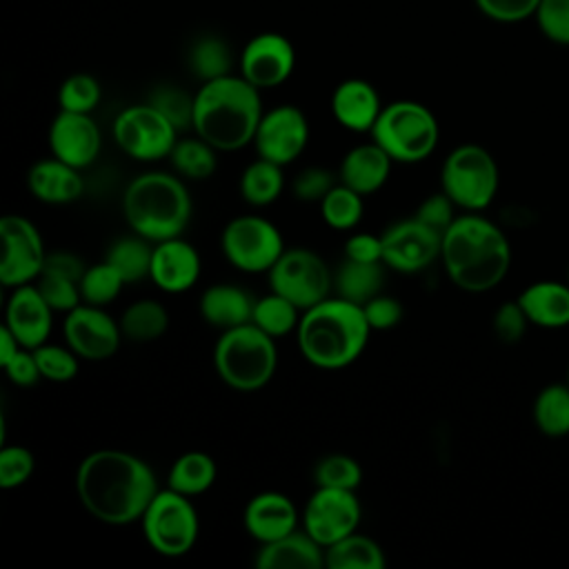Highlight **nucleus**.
Returning a JSON list of instances; mask_svg holds the SVG:
<instances>
[{"instance_id": "12", "label": "nucleus", "mask_w": 569, "mask_h": 569, "mask_svg": "<svg viewBox=\"0 0 569 569\" xmlns=\"http://www.w3.org/2000/svg\"><path fill=\"white\" fill-rule=\"evenodd\" d=\"M111 136L122 153L140 162L169 158L178 142V129L151 102L124 107L111 124Z\"/></svg>"}, {"instance_id": "49", "label": "nucleus", "mask_w": 569, "mask_h": 569, "mask_svg": "<svg viewBox=\"0 0 569 569\" xmlns=\"http://www.w3.org/2000/svg\"><path fill=\"white\" fill-rule=\"evenodd\" d=\"M336 184V176L325 167H305L291 180V193L300 202H320L331 187Z\"/></svg>"}, {"instance_id": "47", "label": "nucleus", "mask_w": 569, "mask_h": 569, "mask_svg": "<svg viewBox=\"0 0 569 569\" xmlns=\"http://www.w3.org/2000/svg\"><path fill=\"white\" fill-rule=\"evenodd\" d=\"M36 469V456L22 445H4L0 449V487L16 489L24 485Z\"/></svg>"}, {"instance_id": "39", "label": "nucleus", "mask_w": 569, "mask_h": 569, "mask_svg": "<svg viewBox=\"0 0 569 569\" xmlns=\"http://www.w3.org/2000/svg\"><path fill=\"white\" fill-rule=\"evenodd\" d=\"M320 218L327 227L336 231H351L360 224L365 213V202L358 191L342 184L340 180L331 187V191L318 202Z\"/></svg>"}, {"instance_id": "57", "label": "nucleus", "mask_w": 569, "mask_h": 569, "mask_svg": "<svg viewBox=\"0 0 569 569\" xmlns=\"http://www.w3.org/2000/svg\"><path fill=\"white\" fill-rule=\"evenodd\" d=\"M565 280H567V282H569V264H567V278H565Z\"/></svg>"}, {"instance_id": "33", "label": "nucleus", "mask_w": 569, "mask_h": 569, "mask_svg": "<svg viewBox=\"0 0 569 569\" xmlns=\"http://www.w3.org/2000/svg\"><path fill=\"white\" fill-rule=\"evenodd\" d=\"M240 196L247 204L251 207H269L273 204L282 189H284V173L282 167L258 158L253 162H249L242 173H240V182H238Z\"/></svg>"}, {"instance_id": "17", "label": "nucleus", "mask_w": 569, "mask_h": 569, "mask_svg": "<svg viewBox=\"0 0 569 569\" xmlns=\"http://www.w3.org/2000/svg\"><path fill=\"white\" fill-rule=\"evenodd\" d=\"M64 342L82 358L100 362L111 358L120 342L122 329L120 322L104 311V307L80 302L76 309L64 313L62 320Z\"/></svg>"}, {"instance_id": "23", "label": "nucleus", "mask_w": 569, "mask_h": 569, "mask_svg": "<svg viewBox=\"0 0 569 569\" xmlns=\"http://www.w3.org/2000/svg\"><path fill=\"white\" fill-rule=\"evenodd\" d=\"M382 102L378 96V89L362 80V78H349L342 80L329 100V109L333 120L353 133H369L382 111Z\"/></svg>"}, {"instance_id": "27", "label": "nucleus", "mask_w": 569, "mask_h": 569, "mask_svg": "<svg viewBox=\"0 0 569 569\" xmlns=\"http://www.w3.org/2000/svg\"><path fill=\"white\" fill-rule=\"evenodd\" d=\"M253 562L258 569H318L325 567V547L298 527L273 542L260 545Z\"/></svg>"}, {"instance_id": "42", "label": "nucleus", "mask_w": 569, "mask_h": 569, "mask_svg": "<svg viewBox=\"0 0 569 569\" xmlns=\"http://www.w3.org/2000/svg\"><path fill=\"white\" fill-rule=\"evenodd\" d=\"M102 89L91 73H71L58 89V104L62 111L91 113L100 102Z\"/></svg>"}, {"instance_id": "53", "label": "nucleus", "mask_w": 569, "mask_h": 569, "mask_svg": "<svg viewBox=\"0 0 569 569\" xmlns=\"http://www.w3.org/2000/svg\"><path fill=\"white\" fill-rule=\"evenodd\" d=\"M345 258L356 262H382V236L367 231L351 233L345 242Z\"/></svg>"}, {"instance_id": "22", "label": "nucleus", "mask_w": 569, "mask_h": 569, "mask_svg": "<svg viewBox=\"0 0 569 569\" xmlns=\"http://www.w3.org/2000/svg\"><path fill=\"white\" fill-rule=\"evenodd\" d=\"M300 522L296 502L282 491H260L249 498L242 511L244 531L260 545L296 531Z\"/></svg>"}, {"instance_id": "37", "label": "nucleus", "mask_w": 569, "mask_h": 569, "mask_svg": "<svg viewBox=\"0 0 569 569\" xmlns=\"http://www.w3.org/2000/svg\"><path fill=\"white\" fill-rule=\"evenodd\" d=\"M218 149H213L200 136L178 138L173 144L169 160L173 171L184 180H207L213 176L218 167Z\"/></svg>"}, {"instance_id": "15", "label": "nucleus", "mask_w": 569, "mask_h": 569, "mask_svg": "<svg viewBox=\"0 0 569 569\" xmlns=\"http://www.w3.org/2000/svg\"><path fill=\"white\" fill-rule=\"evenodd\" d=\"M382 262L398 273H420L440 260L442 233L416 216L387 227L382 233Z\"/></svg>"}, {"instance_id": "44", "label": "nucleus", "mask_w": 569, "mask_h": 569, "mask_svg": "<svg viewBox=\"0 0 569 569\" xmlns=\"http://www.w3.org/2000/svg\"><path fill=\"white\" fill-rule=\"evenodd\" d=\"M149 102L162 111L178 131L189 129L193 122V96L176 84H160L151 91Z\"/></svg>"}, {"instance_id": "10", "label": "nucleus", "mask_w": 569, "mask_h": 569, "mask_svg": "<svg viewBox=\"0 0 569 569\" xmlns=\"http://www.w3.org/2000/svg\"><path fill=\"white\" fill-rule=\"evenodd\" d=\"M220 249L233 269L242 273H267L287 247L280 229L271 220L247 213L224 224Z\"/></svg>"}, {"instance_id": "58", "label": "nucleus", "mask_w": 569, "mask_h": 569, "mask_svg": "<svg viewBox=\"0 0 569 569\" xmlns=\"http://www.w3.org/2000/svg\"><path fill=\"white\" fill-rule=\"evenodd\" d=\"M567 382H569V362H567Z\"/></svg>"}, {"instance_id": "19", "label": "nucleus", "mask_w": 569, "mask_h": 569, "mask_svg": "<svg viewBox=\"0 0 569 569\" xmlns=\"http://www.w3.org/2000/svg\"><path fill=\"white\" fill-rule=\"evenodd\" d=\"M47 142L53 158L82 171L96 162L102 147V133L91 113L60 109L49 124Z\"/></svg>"}, {"instance_id": "29", "label": "nucleus", "mask_w": 569, "mask_h": 569, "mask_svg": "<svg viewBox=\"0 0 569 569\" xmlns=\"http://www.w3.org/2000/svg\"><path fill=\"white\" fill-rule=\"evenodd\" d=\"M385 284V262H356L345 258L333 273V291L336 296L365 305L373 296L382 293Z\"/></svg>"}, {"instance_id": "51", "label": "nucleus", "mask_w": 569, "mask_h": 569, "mask_svg": "<svg viewBox=\"0 0 569 569\" xmlns=\"http://www.w3.org/2000/svg\"><path fill=\"white\" fill-rule=\"evenodd\" d=\"M478 11L496 22H522L533 18L540 0H473Z\"/></svg>"}, {"instance_id": "4", "label": "nucleus", "mask_w": 569, "mask_h": 569, "mask_svg": "<svg viewBox=\"0 0 569 569\" xmlns=\"http://www.w3.org/2000/svg\"><path fill=\"white\" fill-rule=\"evenodd\" d=\"M369 333L371 327L360 305L329 296L302 311L296 342L309 365L336 371L353 365L362 356Z\"/></svg>"}, {"instance_id": "6", "label": "nucleus", "mask_w": 569, "mask_h": 569, "mask_svg": "<svg viewBox=\"0 0 569 569\" xmlns=\"http://www.w3.org/2000/svg\"><path fill=\"white\" fill-rule=\"evenodd\" d=\"M213 367L227 387L236 391H258L276 373V338L253 322L224 329L213 347Z\"/></svg>"}, {"instance_id": "41", "label": "nucleus", "mask_w": 569, "mask_h": 569, "mask_svg": "<svg viewBox=\"0 0 569 569\" xmlns=\"http://www.w3.org/2000/svg\"><path fill=\"white\" fill-rule=\"evenodd\" d=\"M316 487H336L356 491L362 482V467L356 458L347 453L322 456L313 467Z\"/></svg>"}, {"instance_id": "2", "label": "nucleus", "mask_w": 569, "mask_h": 569, "mask_svg": "<svg viewBox=\"0 0 569 569\" xmlns=\"http://www.w3.org/2000/svg\"><path fill=\"white\" fill-rule=\"evenodd\" d=\"M440 262L447 278L467 293L496 289L511 269V242L500 224L465 211L442 233Z\"/></svg>"}, {"instance_id": "9", "label": "nucleus", "mask_w": 569, "mask_h": 569, "mask_svg": "<svg viewBox=\"0 0 569 569\" xmlns=\"http://www.w3.org/2000/svg\"><path fill=\"white\" fill-rule=\"evenodd\" d=\"M140 522L149 547L164 558H180L198 542L200 518L193 500L169 487L153 496Z\"/></svg>"}, {"instance_id": "7", "label": "nucleus", "mask_w": 569, "mask_h": 569, "mask_svg": "<svg viewBox=\"0 0 569 569\" xmlns=\"http://www.w3.org/2000/svg\"><path fill=\"white\" fill-rule=\"evenodd\" d=\"M369 136L393 162L416 164L427 160L438 147L440 127L427 104L396 100L382 107Z\"/></svg>"}, {"instance_id": "48", "label": "nucleus", "mask_w": 569, "mask_h": 569, "mask_svg": "<svg viewBox=\"0 0 569 569\" xmlns=\"http://www.w3.org/2000/svg\"><path fill=\"white\" fill-rule=\"evenodd\" d=\"M529 320L520 307L518 300H507L502 302L491 318V329L493 336L502 342V345H516L525 338L527 329H529Z\"/></svg>"}, {"instance_id": "40", "label": "nucleus", "mask_w": 569, "mask_h": 569, "mask_svg": "<svg viewBox=\"0 0 569 569\" xmlns=\"http://www.w3.org/2000/svg\"><path fill=\"white\" fill-rule=\"evenodd\" d=\"M124 284L127 282L118 273V269L113 264H109L107 260H102V262L87 267V271L82 273L80 296H82V302H87V305L107 307L109 302H113L120 296Z\"/></svg>"}, {"instance_id": "21", "label": "nucleus", "mask_w": 569, "mask_h": 569, "mask_svg": "<svg viewBox=\"0 0 569 569\" xmlns=\"http://www.w3.org/2000/svg\"><path fill=\"white\" fill-rule=\"evenodd\" d=\"M202 273L198 249L182 236L153 242L149 280L164 293L189 291Z\"/></svg>"}, {"instance_id": "34", "label": "nucleus", "mask_w": 569, "mask_h": 569, "mask_svg": "<svg viewBox=\"0 0 569 569\" xmlns=\"http://www.w3.org/2000/svg\"><path fill=\"white\" fill-rule=\"evenodd\" d=\"M122 336L131 342H153L164 336L169 327V313L160 300L140 298L133 300L120 316Z\"/></svg>"}, {"instance_id": "16", "label": "nucleus", "mask_w": 569, "mask_h": 569, "mask_svg": "<svg viewBox=\"0 0 569 569\" xmlns=\"http://www.w3.org/2000/svg\"><path fill=\"white\" fill-rule=\"evenodd\" d=\"M309 142V122L296 104H278L262 113L253 147L258 158L271 160L280 167L291 164L302 156Z\"/></svg>"}, {"instance_id": "1", "label": "nucleus", "mask_w": 569, "mask_h": 569, "mask_svg": "<svg viewBox=\"0 0 569 569\" xmlns=\"http://www.w3.org/2000/svg\"><path fill=\"white\" fill-rule=\"evenodd\" d=\"M160 491L156 471L136 453L96 449L76 471V493L89 516L104 525H131L142 518Z\"/></svg>"}, {"instance_id": "18", "label": "nucleus", "mask_w": 569, "mask_h": 569, "mask_svg": "<svg viewBox=\"0 0 569 569\" xmlns=\"http://www.w3.org/2000/svg\"><path fill=\"white\" fill-rule=\"evenodd\" d=\"M296 67V51L287 36L262 31L253 36L240 51L238 69L244 80L258 89H273L289 80Z\"/></svg>"}, {"instance_id": "14", "label": "nucleus", "mask_w": 569, "mask_h": 569, "mask_svg": "<svg viewBox=\"0 0 569 569\" xmlns=\"http://www.w3.org/2000/svg\"><path fill=\"white\" fill-rule=\"evenodd\" d=\"M362 507L351 489L316 487L302 509V529L325 549L358 531Z\"/></svg>"}, {"instance_id": "30", "label": "nucleus", "mask_w": 569, "mask_h": 569, "mask_svg": "<svg viewBox=\"0 0 569 569\" xmlns=\"http://www.w3.org/2000/svg\"><path fill=\"white\" fill-rule=\"evenodd\" d=\"M218 478L216 460L204 451H187L178 456L167 473V487L196 498L213 487Z\"/></svg>"}, {"instance_id": "35", "label": "nucleus", "mask_w": 569, "mask_h": 569, "mask_svg": "<svg viewBox=\"0 0 569 569\" xmlns=\"http://www.w3.org/2000/svg\"><path fill=\"white\" fill-rule=\"evenodd\" d=\"M187 64H189V71L200 82H207V80H216L231 73L233 53L227 40H222L216 33H204V36H198L196 42L189 47Z\"/></svg>"}, {"instance_id": "11", "label": "nucleus", "mask_w": 569, "mask_h": 569, "mask_svg": "<svg viewBox=\"0 0 569 569\" xmlns=\"http://www.w3.org/2000/svg\"><path fill=\"white\" fill-rule=\"evenodd\" d=\"M269 289L291 300L302 311L329 298L333 273L325 258L307 247L284 249L276 264L267 271Z\"/></svg>"}, {"instance_id": "46", "label": "nucleus", "mask_w": 569, "mask_h": 569, "mask_svg": "<svg viewBox=\"0 0 569 569\" xmlns=\"http://www.w3.org/2000/svg\"><path fill=\"white\" fill-rule=\"evenodd\" d=\"M36 287H38V291L42 293V298L47 300V305H49L53 311L67 313V311L76 309V307L82 302L80 282H76V280H71V278L42 271V273L38 276V280H36Z\"/></svg>"}, {"instance_id": "52", "label": "nucleus", "mask_w": 569, "mask_h": 569, "mask_svg": "<svg viewBox=\"0 0 569 569\" xmlns=\"http://www.w3.org/2000/svg\"><path fill=\"white\" fill-rule=\"evenodd\" d=\"M362 311H365V318H367L371 331L393 329L396 325H400L402 313H405L400 300L393 296H385V293H378L369 302H365Z\"/></svg>"}, {"instance_id": "5", "label": "nucleus", "mask_w": 569, "mask_h": 569, "mask_svg": "<svg viewBox=\"0 0 569 569\" xmlns=\"http://www.w3.org/2000/svg\"><path fill=\"white\" fill-rule=\"evenodd\" d=\"M191 193L184 178L169 171H144L131 178L122 196L129 229L149 242L182 236L191 222Z\"/></svg>"}, {"instance_id": "43", "label": "nucleus", "mask_w": 569, "mask_h": 569, "mask_svg": "<svg viewBox=\"0 0 569 569\" xmlns=\"http://www.w3.org/2000/svg\"><path fill=\"white\" fill-rule=\"evenodd\" d=\"M36 360H38V367H40V376L44 380H51V382H69L76 378L78 373V367H80V356L64 342V345H51V342H44L36 349H31Z\"/></svg>"}, {"instance_id": "45", "label": "nucleus", "mask_w": 569, "mask_h": 569, "mask_svg": "<svg viewBox=\"0 0 569 569\" xmlns=\"http://www.w3.org/2000/svg\"><path fill=\"white\" fill-rule=\"evenodd\" d=\"M533 20L549 42L569 47V0H540Z\"/></svg>"}, {"instance_id": "28", "label": "nucleus", "mask_w": 569, "mask_h": 569, "mask_svg": "<svg viewBox=\"0 0 569 569\" xmlns=\"http://www.w3.org/2000/svg\"><path fill=\"white\" fill-rule=\"evenodd\" d=\"M253 302L256 298H251L242 287L231 282H218L200 293L198 309L209 327L224 331L251 322Z\"/></svg>"}, {"instance_id": "55", "label": "nucleus", "mask_w": 569, "mask_h": 569, "mask_svg": "<svg viewBox=\"0 0 569 569\" xmlns=\"http://www.w3.org/2000/svg\"><path fill=\"white\" fill-rule=\"evenodd\" d=\"M42 271L47 273H56V276H64L71 278L76 282H80L82 273L87 271V264L80 260V256H76L73 251H49Z\"/></svg>"}, {"instance_id": "26", "label": "nucleus", "mask_w": 569, "mask_h": 569, "mask_svg": "<svg viewBox=\"0 0 569 569\" xmlns=\"http://www.w3.org/2000/svg\"><path fill=\"white\" fill-rule=\"evenodd\" d=\"M391 164L393 160L389 158V153L373 140L356 144L342 156L338 180L358 191L360 196H369L387 184Z\"/></svg>"}, {"instance_id": "31", "label": "nucleus", "mask_w": 569, "mask_h": 569, "mask_svg": "<svg viewBox=\"0 0 569 569\" xmlns=\"http://www.w3.org/2000/svg\"><path fill=\"white\" fill-rule=\"evenodd\" d=\"M536 429L547 438L569 436V382L545 385L531 405Z\"/></svg>"}, {"instance_id": "36", "label": "nucleus", "mask_w": 569, "mask_h": 569, "mask_svg": "<svg viewBox=\"0 0 569 569\" xmlns=\"http://www.w3.org/2000/svg\"><path fill=\"white\" fill-rule=\"evenodd\" d=\"M151 253H153V242L133 233L111 242L104 260L118 269V273L124 278L127 284H131L149 278Z\"/></svg>"}, {"instance_id": "54", "label": "nucleus", "mask_w": 569, "mask_h": 569, "mask_svg": "<svg viewBox=\"0 0 569 569\" xmlns=\"http://www.w3.org/2000/svg\"><path fill=\"white\" fill-rule=\"evenodd\" d=\"M2 369L16 387H31L42 378L38 360L31 349H20L7 365H2Z\"/></svg>"}, {"instance_id": "24", "label": "nucleus", "mask_w": 569, "mask_h": 569, "mask_svg": "<svg viewBox=\"0 0 569 569\" xmlns=\"http://www.w3.org/2000/svg\"><path fill=\"white\" fill-rule=\"evenodd\" d=\"M27 189L36 200L44 204H69L82 196L84 180L80 169L51 156L29 167Z\"/></svg>"}, {"instance_id": "25", "label": "nucleus", "mask_w": 569, "mask_h": 569, "mask_svg": "<svg viewBox=\"0 0 569 569\" xmlns=\"http://www.w3.org/2000/svg\"><path fill=\"white\" fill-rule=\"evenodd\" d=\"M531 327L565 329L569 327V282L536 280L529 282L516 298Z\"/></svg>"}, {"instance_id": "20", "label": "nucleus", "mask_w": 569, "mask_h": 569, "mask_svg": "<svg viewBox=\"0 0 569 569\" xmlns=\"http://www.w3.org/2000/svg\"><path fill=\"white\" fill-rule=\"evenodd\" d=\"M53 309L47 305L33 282L11 289L4 307V327L16 336L20 347L36 349L49 342L53 329Z\"/></svg>"}, {"instance_id": "32", "label": "nucleus", "mask_w": 569, "mask_h": 569, "mask_svg": "<svg viewBox=\"0 0 569 569\" xmlns=\"http://www.w3.org/2000/svg\"><path fill=\"white\" fill-rule=\"evenodd\" d=\"M387 565L382 547L358 531L340 538L325 549L327 569H382Z\"/></svg>"}, {"instance_id": "38", "label": "nucleus", "mask_w": 569, "mask_h": 569, "mask_svg": "<svg viewBox=\"0 0 569 569\" xmlns=\"http://www.w3.org/2000/svg\"><path fill=\"white\" fill-rule=\"evenodd\" d=\"M300 316H302L300 307H296L291 300L269 289L267 296L256 298L251 322L260 327L264 333H269L271 338H284L289 333H296Z\"/></svg>"}, {"instance_id": "3", "label": "nucleus", "mask_w": 569, "mask_h": 569, "mask_svg": "<svg viewBox=\"0 0 569 569\" xmlns=\"http://www.w3.org/2000/svg\"><path fill=\"white\" fill-rule=\"evenodd\" d=\"M262 113L260 89L240 73H229L200 84L191 129L218 151H238L253 142Z\"/></svg>"}, {"instance_id": "8", "label": "nucleus", "mask_w": 569, "mask_h": 569, "mask_svg": "<svg viewBox=\"0 0 569 569\" xmlns=\"http://www.w3.org/2000/svg\"><path fill=\"white\" fill-rule=\"evenodd\" d=\"M440 187L458 209L482 213L496 200L500 187L498 162L476 142L458 144L442 162Z\"/></svg>"}, {"instance_id": "56", "label": "nucleus", "mask_w": 569, "mask_h": 569, "mask_svg": "<svg viewBox=\"0 0 569 569\" xmlns=\"http://www.w3.org/2000/svg\"><path fill=\"white\" fill-rule=\"evenodd\" d=\"M20 349H24V347H20L16 336L2 325V329H0V365H7Z\"/></svg>"}, {"instance_id": "13", "label": "nucleus", "mask_w": 569, "mask_h": 569, "mask_svg": "<svg viewBox=\"0 0 569 569\" xmlns=\"http://www.w3.org/2000/svg\"><path fill=\"white\" fill-rule=\"evenodd\" d=\"M0 236H2V262H0V282L7 289L29 284L38 280L42 273L47 249L38 227L18 213H7L0 220Z\"/></svg>"}, {"instance_id": "50", "label": "nucleus", "mask_w": 569, "mask_h": 569, "mask_svg": "<svg viewBox=\"0 0 569 569\" xmlns=\"http://www.w3.org/2000/svg\"><path fill=\"white\" fill-rule=\"evenodd\" d=\"M456 209H458L456 202L440 189L438 193H431L429 198H425V200L418 204V209H416L413 216H416L420 222H425L427 227H431V229L445 233V231L449 229V224L458 218Z\"/></svg>"}]
</instances>
